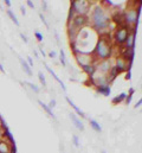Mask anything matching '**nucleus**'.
I'll return each instance as SVG.
<instances>
[{"mask_svg":"<svg viewBox=\"0 0 142 153\" xmlns=\"http://www.w3.org/2000/svg\"><path fill=\"white\" fill-rule=\"evenodd\" d=\"M87 24H88L87 16H75L73 19L69 23V27H72L73 30H76L78 32L81 29L87 26Z\"/></svg>","mask_w":142,"mask_h":153,"instance_id":"7","label":"nucleus"},{"mask_svg":"<svg viewBox=\"0 0 142 153\" xmlns=\"http://www.w3.org/2000/svg\"><path fill=\"white\" fill-rule=\"evenodd\" d=\"M38 77H39V81L43 83V85H46V81H45V77H44V75H43L40 71L38 73Z\"/></svg>","mask_w":142,"mask_h":153,"instance_id":"24","label":"nucleus"},{"mask_svg":"<svg viewBox=\"0 0 142 153\" xmlns=\"http://www.w3.org/2000/svg\"><path fill=\"white\" fill-rule=\"evenodd\" d=\"M91 23H92V27L94 31H97L98 33L101 32V35L109 33L108 29L110 27V18L106 13V11L102 6H96L95 10L92 11L91 14Z\"/></svg>","mask_w":142,"mask_h":153,"instance_id":"1","label":"nucleus"},{"mask_svg":"<svg viewBox=\"0 0 142 153\" xmlns=\"http://www.w3.org/2000/svg\"><path fill=\"white\" fill-rule=\"evenodd\" d=\"M83 69V71L88 75V76H92L95 73H96V64L94 63V64H90V65H87V67H84V68H82Z\"/></svg>","mask_w":142,"mask_h":153,"instance_id":"13","label":"nucleus"},{"mask_svg":"<svg viewBox=\"0 0 142 153\" xmlns=\"http://www.w3.org/2000/svg\"><path fill=\"white\" fill-rule=\"evenodd\" d=\"M39 17H40V19H41V22H43V23H44V25H45V26H46V27H49V25H47V22H46V20H45V17H44V16H43V14H41V13H40V14H39Z\"/></svg>","mask_w":142,"mask_h":153,"instance_id":"28","label":"nucleus"},{"mask_svg":"<svg viewBox=\"0 0 142 153\" xmlns=\"http://www.w3.org/2000/svg\"><path fill=\"white\" fill-rule=\"evenodd\" d=\"M141 105H142V100H139V101L136 102V105H135V108H139Z\"/></svg>","mask_w":142,"mask_h":153,"instance_id":"34","label":"nucleus"},{"mask_svg":"<svg viewBox=\"0 0 142 153\" xmlns=\"http://www.w3.org/2000/svg\"><path fill=\"white\" fill-rule=\"evenodd\" d=\"M7 14H8V17H10L11 19H12V22H13V23H14V24H16L17 26H19V22H18L17 17H16V16L13 14V12H12L11 10H7Z\"/></svg>","mask_w":142,"mask_h":153,"instance_id":"21","label":"nucleus"},{"mask_svg":"<svg viewBox=\"0 0 142 153\" xmlns=\"http://www.w3.org/2000/svg\"><path fill=\"white\" fill-rule=\"evenodd\" d=\"M45 68H46V70H47V71H49V73H50V74H51V75L53 76V78H55V79H56V81H57V82H58V83L61 84V87H62V89H63V90L65 91V90H67V88H65V85H64V83H63V82H62V81H61V79L58 78V76H57V75L55 74V71H53L52 69H50V68H49L47 65H45Z\"/></svg>","mask_w":142,"mask_h":153,"instance_id":"15","label":"nucleus"},{"mask_svg":"<svg viewBox=\"0 0 142 153\" xmlns=\"http://www.w3.org/2000/svg\"><path fill=\"white\" fill-rule=\"evenodd\" d=\"M49 56H50V57H51V58H55V57H56V56H57V53H56V52H55V51H51V52H50V53H49Z\"/></svg>","mask_w":142,"mask_h":153,"instance_id":"33","label":"nucleus"},{"mask_svg":"<svg viewBox=\"0 0 142 153\" xmlns=\"http://www.w3.org/2000/svg\"><path fill=\"white\" fill-rule=\"evenodd\" d=\"M27 64H29V67L31 68V67H33V59L31 58V57H27Z\"/></svg>","mask_w":142,"mask_h":153,"instance_id":"29","label":"nucleus"},{"mask_svg":"<svg viewBox=\"0 0 142 153\" xmlns=\"http://www.w3.org/2000/svg\"><path fill=\"white\" fill-rule=\"evenodd\" d=\"M129 35V30L127 26H120L115 30V35H114V40L117 45H123L127 40V37Z\"/></svg>","mask_w":142,"mask_h":153,"instance_id":"5","label":"nucleus"},{"mask_svg":"<svg viewBox=\"0 0 142 153\" xmlns=\"http://www.w3.org/2000/svg\"><path fill=\"white\" fill-rule=\"evenodd\" d=\"M25 84H26V85H29V87H30V88H31V89H32L35 93H39V89H38V87H37L36 84H33V83H30V82H25Z\"/></svg>","mask_w":142,"mask_h":153,"instance_id":"23","label":"nucleus"},{"mask_svg":"<svg viewBox=\"0 0 142 153\" xmlns=\"http://www.w3.org/2000/svg\"><path fill=\"white\" fill-rule=\"evenodd\" d=\"M38 102H39V105H40V106L43 107V109H44V111H45V112H46L47 114L50 115V116H51L52 119H55V117H56V116H55V114L52 113V111H51V109H50V108L47 107V105H45V103H43L41 101H38Z\"/></svg>","mask_w":142,"mask_h":153,"instance_id":"20","label":"nucleus"},{"mask_svg":"<svg viewBox=\"0 0 142 153\" xmlns=\"http://www.w3.org/2000/svg\"><path fill=\"white\" fill-rule=\"evenodd\" d=\"M140 13H141V4H139L138 8H133V10H128L124 13V20H126V25L127 27L132 29H136L138 24H139V18H140Z\"/></svg>","mask_w":142,"mask_h":153,"instance_id":"3","label":"nucleus"},{"mask_svg":"<svg viewBox=\"0 0 142 153\" xmlns=\"http://www.w3.org/2000/svg\"><path fill=\"white\" fill-rule=\"evenodd\" d=\"M90 126L92 129H95L96 132H102V127L100 126V123L96 120H90Z\"/></svg>","mask_w":142,"mask_h":153,"instance_id":"19","label":"nucleus"},{"mask_svg":"<svg viewBox=\"0 0 142 153\" xmlns=\"http://www.w3.org/2000/svg\"><path fill=\"white\" fill-rule=\"evenodd\" d=\"M70 119H71V121L73 122V125L76 126V128H77V129H79V131H84V126H83V123L81 122V120H79V119H78L76 115L71 113Z\"/></svg>","mask_w":142,"mask_h":153,"instance_id":"12","label":"nucleus"},{"mask_svg":"<svg viewBox=\"0 0 142 153\" xmlns=\"http://www.w3.org/2000/svg\"><path fill=\"white\" fill-rule=\"evenodd\" d=\"M97 93L104 95V96H109L110 93H111V89H110V84H104V85H100L97 87Z\"/></svg>","mask_w":142,"mask_h":153,"instance_id":"11","label":"nucleus"},{"mask_svg":"<svg viewBox=\"0 0 142 153\" xmlns=\"http://www.w3.org/2000/svg\"><path fill=\"white\" fill-rule=\"evenodd\" d=\"M130 78H132V73H130V71H127V74H126V79L129 81Z\"/></svg>","mask_w":142,"mask_h":153,"instance_id":"32","label":"nucleus"},{"mask_svg":"<svg viewBox=\"0 0 142 153\" xmlns=\"http://www.w3.org/2000/svg\"><path fill=\"white\" fill-rule=\"evenodd\" d=\"M76 16H87L90 8V1L88 0H72L71 6Z\"/></svg>","mask_w":142,"mask_h":153,"instance_id":"4","label":"nucleus"},{"mask_svg":"<svg viewBox=\"0 0 142 153\" xmlns=\"http://www.w3.org/2000/svg\"><path fill=\"white\" fill-rule=\"evenodd\" d=\"M75 58L77 61V63L84 68L87 65H90V64H94V62H96V59L94 58V56L91 53H83V52H78L75 55Z\"/></svg>","mask_w":142,"mask_h":153,"instance_id":"6","label":"nucleus"},{"mask_svg":"<svg viewBox=\"0 0 142 153\" xmlns=\"http://www.w3.org/2000/svg\"><path fill=\"white\" fill-rule=\"evenodd\" d=\"M55 106H56V100H51V101H50V105H49L47 107L51 109V108H53Z\"/></svg>","mask_w":142,"mask_h":153,"instance_id":"30","label":"nucleus"},{"mask_svg":"<svg viewBox=\"0 0 142 153\" xmlns=\"http://www.w3.org/2000/svg\"><path fill=\"white\" fill-rule=\"evenodd\" d=\"M35 36H36V38H37V40L38 42H43V35L40 33V32H35Z\"/></svg>","mask_w":142,"mask_h":153,"instance_id":"26","label":"nucleus"},{"mask_svg":"<svg viewBox=\"0 0 142 153\" xmlns=\"http://www.w3.org/2000/svg\"><path fill=\"white\" fill-rule=\"evenodd\" d=\"M135 93V89L134 88H130V90H129V95H133Z\"/></svg>","mask_w":142,"mask_h":153,"instance_id":"37","label":"nucleus"},{"mask_svg":"<svg viewBox=\"0 0 142 153\" xmlns=\"http://www.w3.org/2000/svg\"><path fill=\"white\" fill-rule=\"evenodd\" d=\"M111 63H110V59H106V61H101L96 64V71L103 74V75H108L109 70L111 69Z\"/></svg>","mask_w":142,"mask_h":153,"instance_id":"9","label":"nucleus"},{"mask_svg":"<svg viewBox=\"0 0 142 153\" xmlns=\"http://www.w3.org/2000/svg\"><path fill=\"white\" fill-rule=\"evenodd\" d=\"M20 10H21V13L25 16V14H26V12H25V7H24V6H20Z\"/></svg>","mask_w":142,"mask_h":153,"instance_id":"36","label":"nucleus"},{"mask_svg":"<svg viewBox=\"0 0 142 153\" xmlns=\"http://www.w3.org/2000/svg\"><path fill=\"white\" fill-rule=\"evenodd\" d=\"M5 4H6V6H8V7L11 6V1H10V0H5Z\"/></svg>","mask_w":142,"mask_h":153,"instance_id":"38","label":"nucleus"},{"mask_svg":"<svg viewBox=\"0 0 142 153\" xmlns=\"http://www.w3.org/2000/svg\"><path fill=\"white\" fill-rule=\"evenodd\" d=\"M19 62H20V64H21V67H23V69H24V71L29 75V76H32V70L30 69V67H29V64L23 59V58H19Z\"/></svg>","mask_w":142,"mask_h":153,"instance_id":"16","label":"nucleus"},{"mask_svg":"<svg viewBox=\"0 0 142 153\" xmlns=\"http://www.w3.org/2000/svg\"><path fill=\"white\" fill-rule=\"evenodd\" d=\"M59 61L62 63V65H67V62H65V53H64V50H61L59 51Z\"/></svg>","mask_w":142,"mask_h":153,"instance_id":"22","label":"nucleus"},{"mask_svg":"<svg viewBox=\"0 0 142 153\" xmlns=\"http://www.w3.org/2000/svg\"><path fill=\"white\" fill-rule=\"evenodd\" d=\"M0 131H1V126H0Z\"/></svg>","mask_w":142,"mask_h":153,"instance_id":"41","label":"nucleus"},{"mask_svg":"<svg viewBox=\"0 0 142 153\" xmlns=\"http://www.w3.org/2000/svg\"><path fill=\"white\" fill-rule=\"evenodd\" d=\"M20 37H21V39L24 40V43H27V38H26V37H25L23 33H20Z\"/></svg>","mask_w":142,"mask_h":153,"instance_id":"35","label":"nucleus"},{"mask_svg":"<svg viewBox=\"0 0 142 153\" xmlns=\"http://www.w3.org/2000/svg\"><path fill=\"white\" fill-rule=\"evenodd\" d=\"M72 140H73V144L76 147H79V140H78V137L77 135H72Z\"/></svg>","mask_w":142,"mask_h":153,"instance_id":"25","label":"nucleus"},{"mask_svg":"<svg viewBox=\"0 0 142 153\" xmlns=\"http://www.w3.org/2000/svg\"><path fill=\"white\" fill-rule=\"evenodd\" d=\"M132 64H133V63L127 62V61L123 59L122 57H117V58H116V65H115V68L118 70V73H122V71H130Z\"/></svg>","mask_w":142,"mask_h":153,"instance_id":"8","label":"nucleus"},{"mask_svg":"<svg viewBox=\"0 0 142 153\" xmlns=\"http://www.w3.org/2000/svg\"><path fill=\"white\" fill-rule=\"evenodd\" d=\"M110 22H114L115 24L120 26H127L126 25V20H124V12L120 11V12H114L112 13V17L110 19Z\"/></svg>","mask_w":142,"mask_h":153,"instance_id":"10","label":"nucleus"},{"mask_svg":"<svg viewBox=\"0 0 142 153\" xmlns=\"http://www.w3.org/2000/svg\"><path fill=\"white\" fill-rule=\"evenodd\" d=\"M132 99H133V95H127V96H126V99H124L126 103H127V105H129V103L132 102Z\"/></svg>","mask_w":142,"mask_h":153,"instance_id":"27","label":"nucleus"},{"mask_svg":"<svg viewBox=\"0 0 142 153\" xmlns=\"http://www.w3.org/2000/svg\"><path fill=\"white\" fill-rule=\"evenodd\" d=\"M26 2H27V6H29V7H31V8H35V5H33V2H32L31 0H27Z\"/></svg>","mask_w":142,"mask_h":153,"instance_id":"31","label":"nucleus"},{"mask_svg":"<svg viewBox=\"0 0 142 153\" xmlns=\"http://www.w3.org/2000/svg\"><path fill=\"white\" fill-rule=\"evenodd\" d=\"M40 53H41L43 56H45V52H44V50H41V49H40Z\"/></svg>","mask_w":142,"mask_h":153,"instance_id":"39","label":"nucleus"},{"mask_svg":"<svg viewBox=\"0 0 142 153\" xmlns=\"http://www.w3.org/2000/svg\"><path fill=\"white\" fill-rule=\"evenodd\" d=\"M11 145L6 140H0V153H10Z\"/></svg>","mask_w":142,"mask_h":153,"instance_id":"14","label":"nucleus"},{"mask_svg":"<svg viewBox=\"0 0 142 153\" xmlns=\"http://www.w3.org/2000/svg\"><path fill=\"white\" fill-rule=\"evenodd\" d=\"M126 96H127V94L126 93H121L120 95H117L116 97H114L112 99V105H117V103H121L122 101H124V99H126Z\"/></svg>","mask_w":142,"mask_h":153,"instance_id":"17","label":"nucleus"},{"mask_svg":"<svg viewBox=\"0 0 142 153\" xmlns=\"http://www.w3.org/2000/svg\"><path fill=\"white\" fill-rule=\"evenodd\" d=\"M67 101L69 102V105H70L71 107H72V108H73V109L76 111V113H77V114H78V115H81L82 117H85V114H84V113H83V112H82V111H81V109H79L78 107H76V105H75V103H73V102L71 101V100H70V99H69V97H67Z\"/></svg>","mask_w":142,"mask_h":153,"instance_id":"18","label":"nucleus"},{"mask_svg":"<svg viewBox=\"0 0 142 153\" xmlns=\"http://www.w3.org/2000/svg\"><path fill=\"white\" fill-rule=\"evenodd\" d=\"M102 153H106V151H102Z\"/></svg>","mask_w":142,"mask_h":153,"instance_id":"40","label":"nucleus"},{"mask_svg":"<svg viewBox=\"0 0 142 153\" xmlns=\"http://www.w3.org/2000/svg\"><path fill=\"white\" fill-rule=\"evenodd\" d=\"M112 53V46H111V40H110V35L104 33L100 35V38L96 42L95 49L92 51V56L96 61H106L111 57Z\"/></svg>","mask_w":142,"mask_h":153,"instance_id":"2","label":"nucleus"}]
</instances>
